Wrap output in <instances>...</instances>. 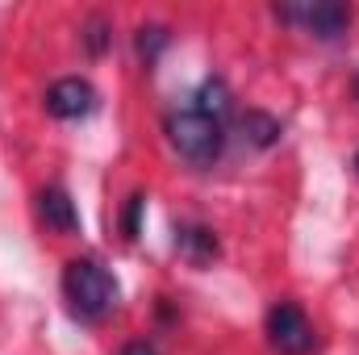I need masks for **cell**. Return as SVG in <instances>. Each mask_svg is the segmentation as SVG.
Returning <instances> with one entry per match:
<instances>
[{
    "label": "cell",
    "mask_w": 359,
    "mask_h": 355,
    "mask_svg": "<svg viewBox=\"0 0 359 355\" xmlns=\"http://www.w3.org/2000/svg\"><path fill=\"white\" fill-rule=\"evenodd\" d=\"M276 17L288 21V25H301L305 34L322 38V42H334L347 34L351 25V8L339 4V0H301V4H276Z\"/></svg>",
    "instance_id": "obj_3"
},
{
    "label": "cell",
    "mask_w": 359,
    "mask_h": 355,
    "mask_svg": "<svg viewBox=\"0 0 359 355\" xmlns=\"http://www.w3.org/2000/svg\"><path fill=\"white\" fill-rule=\"evenodd\" d=\"M96 109V88L80 76H67V80H55L46 88V113L59 117V121H80Z\"/></svg>",
    "instance_id": "obj_5"
},
{
    "label": "cell",
    "mask_w": 359,
    "mask_h": 355,
    "mask_svg": "<svg viewBox=\"0 0 359 355\" xmlns=\"http://www.w3.org/2000/svg\"><path fill=\"white\" fill-rule=\"evenodd\" d=\"M121 355H159V351H155V343L138 339V343H126V351H121Z\"/></svg>",
    "instance_id": "obj_11"
},
{
    "label": "cell",
    "mask_w": 359,
    "mask_h": 355,
    "mask_svg": "<svg viewBox=\"0 0 359 355\" xmlns=\"http://www.w3.org/2000/svg\"><path fill=\"white\" fill-rule=\"evenodd\" d=\"M159 46H168V34L159 29V25H151V29H142V38H138V55L151 63L155 55H159Z\"/></svg>",
    "instance_id": "obj_9"
},
{
    "label": "cell",
    "mask_w": 359,
    "mask_h": 355,
    "mask_svg": "<svg viewBox=\"0 0 359 355\" xmlns=\"http://www.w3.org/2000/svg\"><path fill=\"white\" fill-rule=\"evenodd\" d=\"M176 251L192 267H205L217 260V234L209 226H201V222H188V226L176 230Z\"/></svg>",
    "instance_id": "obj_7"
},
{
    "label": "cell",
    "mask_w": 359,
    "mask_h": 355,
    "mask_svg": "<svg viewBox=\"0 0 359 355\" xmlns=\"http://www.w3.org/2000/svg\"><path fill=\"white\" fill-rule=\"evenodd\" d=\"M355 172H359V151H355Z\"/></svg>",
    "instance_id": "obj_12"
},
{
    "label": "cell",
    "mask_w": 359,
    "mask_h": 355,
    "mask_svg": "<svg viewBox=\"0 0 359 355\" xmlns=\"http://www.w3.org/2000/svg\"><path fill=\"white\" fill-rule=\"evenodd\" d=\"M355 96H359V76H355Z\"/></svg>",
    "instance_id": "obj_13"
},
{
    "label": "cell",
    "mask_w": 359,
    "mask_h": 355,
    "mask_svg": "<svg viewBox=\"0 0 359 355\" xmlns=\"http://www.w3.org/2000/svg\"><path fill=\"white\" fill-rule=\"evenodd\" d=\"M38 213H42V222H46L50 230H59V234H76V230H80L76 201L67 196V188H63V184L42 188V196H38Z\"/></svg>",
    "instance_id": "obj_6"
},
{
    "label": "cell",
    "mask_w": 359,
    "mask_h": 355,
    "mask_svg": "<svg viewBox=\"0 0 359 355\" xmlns=\"http://www.w3.org/2000/svg\"><path fill=\"white\" fill-rule=\"evenodd\" d=\"M230 117H234V96L226 88V80H205L201 88L188 96V105H180L168 113L163 130L168 142L184 163L192 168H213L226 151V134H230Z\"/></svg>",
    "instance_id": "obj_1"
},
{
    "label": "cell",
    "mask_w": 359,
    "mask_h": 355,
    "mask_svg": "<svg viewBox=\"0 0 359 355\" xmlns=\"http://www.w3.org/2000/svg\"><path fill=\"white\" fill-rule=\"evenodd\" d=\"M63 301L76 322H104L117 309V280L96 260H72L63 267Z\"/></svg>",
    "instance_id": "obj_2"
},
{
    "label": "cell",
    "mask_w": 359,
    "mask_h": 355,
    "mask_svg": "<svg viewBox=\"0 0 359 355\" xmlns=\"http://www.w3.org/2000/svg\"><path fill=\"white\" fill-rule=\"evenodd\" d=\"M238 130H243V138L251 142V147H259V151H268L280 142V121L268 117V113H259V109H251L247 117H238Z\"/></svg>",
    "instance_id": "obj_8"
},
{
    "label": "cell",
    "mask_w": 359,
    "mask_h": 355,
    "mask_svg": "<svg viewBox=\"0 0 359 355\" xmlns=\"http://www.w3.org/2000/svg\"><path fill=\"white\" fill-rule=\"evenodd\" d=\"M268 343L280 355H309L313 351V322L297 301H276L268 309Z\"/></svg>",
    "instance_id": "obj_4"
},
{
    "label": "cell",
    "mask_w": 359,
    "mask_h": 355,
    "mask_svg": "<svg viewBox=\"0 0 359 355\" xmlns=\"http://www.w3.org/2000/svg\"><path fill=\"white\" fill-rule=\"evenodd\" d=\"M142 196H130V205H126V239H134L138 234V213H142Z\"/></svg>",
    "instance_id": "obj_10"
}]
</instances>
